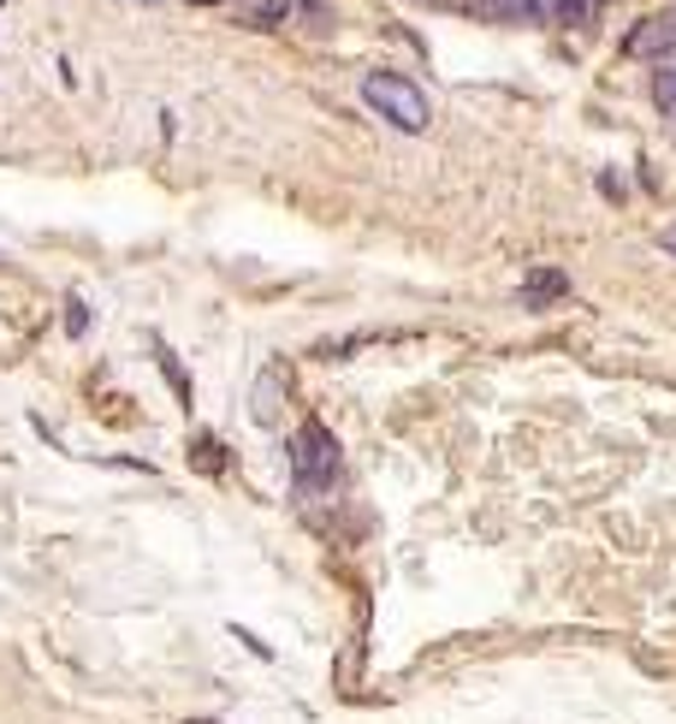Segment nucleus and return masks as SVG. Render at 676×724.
Returning <instances> with one entry per match:
<instances>
[{"mask_svg":"<svg viewBox=\"0 0 676 724\" xmlns=\"http://www.w3.org/2000/svg\"><path fill=\"white\" fill-rule=\"evenodd\" d=\"M362 101L386 113L398 132H428V95L409 78H398V71H369V78H362Z\"/></svg>","mask_w":676,"mask_h":724,"instance_id":"nucleus-1","label":"nucleus"},{"mask_svg":"<svg viewBox=\"0 0 676 724\" xmlns=\"http://www.w3.org/2000/svg\"><path fill=\"white\" fill-rule=\"evenodd\" d=\"M291 470H297L303 494H315L338 475V440L327 433V422H303V433L291 440Z\"/></svg>","mask_w":676,"mask_h":724,"instance_id":"nucleus-2","label":"nucleus"},{"mask_svg":"<svg viewBox=\"0 0 676 724\" xmlns=\"http://www.w3.org/2000/svg\"><path fill=\"white\" fill-rule=\"evenodd\" d=\"M487 24H547V0H481Z\"/></svg>","mask_w":676,"mask_h":724,"instance_id":"nucleus-3","label":"nucleus"},{"mask_svg":"<svg viewBox=\"0 0 676 724\" xmlns=\"http://www.w3.org/2000/svg\"><path fill=\"white\" fill-rule=\"evenodd\" d=\"M552 297H570V273H557V268H534L522 280V303L528 309H547Z\"/></svg>","mask_w":676,"mask_h":724,"instance_id":"nucleus-4","label":"nucleus"},{"mask_svg":"<svg viewBox=\"0 0 676 724\" xmlns=\"http://www.w3.org/2000/svg\"><path fill=\"white\" fill-rule=\"evenodd\" d=\"M629 48H635V54H653V48H676V19H653V24H646V31H641L635 42H629Z\"/></svg>","mask_w":676,"mask_h":724,"instance_id":"nucleus-5","label":"nucleus"},{"mask_svg":"<svg viewBox=\"0 0 676 724\" xmlns=\"http://www.w3.org/2000/svg\"><path fill=\"white\" fill-rule=\"evenodd\" d=\"M273 393H279V369H268L256 386V422H268V428H273Z\"/></svg>","mask_w":676,"mask_h":724,"instance_id":"nucleus-6","label":"nucleus"},{"mask_svg":"<svg viewBox=\"0 0 676 724\" xmlns=\"http://www.w3.org/2000/svg\"><path fill=\"white\" fill-rule=\"evenodd\" d=\"M653 101H658V113H671V120H676V66L653 78Z\"/></svg>","mask_w":676,"mask_h":724,"instance_id":"nucleus-7","label":"nucleus"},{"mask_svg":"<svg viewBox=\"0 0 676 724\" xmlns=\"http://www.w3.org/2000/svg\"><path fill=\"white\" fill-rule=\"evenodd\" d=\"M279 19H291V7H285V0H261V7L249 12V24H261V31H268V24H279Z\"/></svg>","mask_w":676,"mask_h":724,"instance_id":"nucleus-8","label":"nucleus"},{"mask_svg":"<svg viewBox=\"0 0 676 724\" xmlns=\"http://www.w3.org/2000/svg\"><path fill=\"white\" fill-rule=\"evenodd\" d=\"M582 12H587V0H552V19L557 24H576Z\"/></svg>","mask_w":676,"mask_h":724,"instance_id":"nucleus-9","label":"nucleus"},{"mask_svg":"<svg viewBox=\"0 0 676 724\" xmlns=\"http://www.w3.org/2000/svg\"><path fill=\"white\" fill-rule=\"evenodd\" d=\"M658 244H665V250H676V226H665V238H658Z\"/></svg>","mask_w":676,"mask_h":724,"instance_id":"nucleus-10","label":"nucleus"},{"mask_svg":"<svg viewBox=\"0 0 676 724\" xmlns=\"http://www.w3.org/2000/svg\"><path fill=\"white\" fill-rule=\"evenodd\" d=\"M190 724H219V719H190Z\"/></svg>","mask_w":676,"mask_h":724,"instance_id":"nucleus-11","label":"nucleus"}]
</instances>
